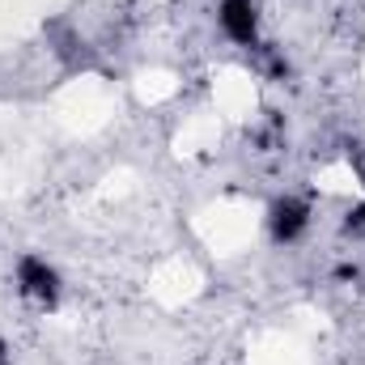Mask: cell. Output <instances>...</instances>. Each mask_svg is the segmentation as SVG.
<instances>
[{
  "mask_svg": "<svg viewBox=\"0 0 365 365\" xmlns=\"http://www.w3.org/2000/svg\"><path fill=\"white\" fill-rule=\"evenodd\" d=\"M13 280H17V293L38 302V306H56L60 302V272L47 259H38V255H21Z\"/></svg>",
  "mask_w": 365,
  "mask_h": 365,
  "instance_id": "6da1fadb",
  "label": "cell"
},
{
  "mask_svg": "<svg viewBox=\"0 0 365 365\" xmlns=\"http://www.w3.org/2000/svg\"><path fill=\"white\" fill-rule=\"evenodd\" d=\"M217 26L225 30L230 43L255 47L259 43V4L255 0H221L217 4Z\"/></svg>",
  "mask_w": 365,
  "mask_h": 365,
  "instance_id": "7a4b0ae2",
  "label": "cell"
},
{
  "mask_svg": "<svg viewBox=\"0 0 365 365\" xmlns=\"http://www.w3.org/2000/svg\"><path fill=\"white\" fill-rule=\"evenodd\" d=\"M306 225H310V204L302 195H280V200H272V208H268V234H272L280 247L297 242L306 234Z\"/></svg>",
  "mask_w": 365,
  "mask_h": 365,
  "instance_id": "3957f363",
  "label": "cell"
},
{
  "mask_svg": "<svg viewBox=\"0 0 365 365\" xmlns=\"http://www.w3.org/2000/svg\"><path fill=\"white\" fill-rule=\"evenodd\" d=\"M344 230H349V234H365V204H357V208L344 217Z\"/></svg>",
  "mask_w": 365,
  "mask_h": 365,
  "instance_id": "277c9868",
  "label": "cell"
},
{
  "mask_svg": "<svg viewBox=\"0 0 365 365\" xmlns=\"http://www.w3.org/2000/svg\"><path fill=\"white\" fill-rule=\"evenodd\" d=\"M0 365H9V344L0 340Z\"/></svg>",
  "mask_w": 365,
  "mask_h": 365,
  "instance_id": "5b68a950",
  "label": "cell"
}]
</instances>
